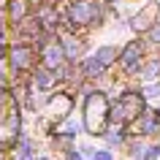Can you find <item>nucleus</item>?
<instances>
[{
  "label": "nucleus",
  "instance_id": "nucleus-4",
  "mask_svg": "<svg viewBox=\"0 0 160 160\" xmlns=\"http://www.w3.org/2000/svg\"><path fill=\"white\" fill-rule=\"evenodd\" d=\"M138 54H141V52H138V46H136V43H130V46L125 49V57H122V62H125V65H133Z\"/></svg>",
  "mask_w": 160,
  "mask_h": 160
},
{
  "label": "nucleus",
  "instance_id": "nucleus-5",
  "mask_svg": "<svg viewBox=\"0 0 160 160\" xmlns=\"http://www.w3.org/2000/svg\"><path fill=\"white\" fill-rule=\"evenodd\" d=\"M60 57H62V54H60V46H49V49H46V62H49V65H57Z\"/></svg>",
  "mask_w": 160,
  "mask_h": 160
},
{
  "label": "nucleus",
  "instance_id": "nucleus-8",
  "mask_svg": "<svg viewBox=\"0 0 160 160\" xmlns=\"http://www.w3.org/2000/svg\"><path fill=\"white\" fill-rule=\"evenodd\" d=\"M101 68H103V65H101V62H98V60H95V57H92V60H87V62H84V71H87V73H90V76H92L95 71H101Z\"/></svg>",
  "mask_w": 160,
  "mask_h": 160
},
{
  "label": "nucleus",
  "instance_id": "nucleus-14",
  "mask_svg": "<svg viewBox=\"0 0 160 160\" xmlns=\"http://www.w3.org/2000/svg\"><path fill=\"white\" fill-rule=\"evenodd\" d=\"M152 38H155V41H160V27L155 30V33H152Z\"/></svg>",
  "mask_w": 160,
  "mask_h": 160
},
{
  "label": "nucleus",
  "instance_id": "nucleus-13",
  "mask_svg": "<svg viewBox=\"0 0 160 160\" xmlns=\"http://www.w3.org/2000/svg\"><path fill=\"white\" fill-rule=\"evenodd\" d=\"M95 158H98V160H109L111 155H109V152H95Z\"/></svg>",
  "mask_w": 160,
  "mask_h": 160
},
{
  "label": "nucleus",
  "instance_id": "nucleus-2",
  "mask_svg": "<svg viewBox=\"0 0 160 160\" xmlns=\"http://www.w3.org/2000/svg\"><path fill=\"white\" fill-rule=\"evenodd\" d=\"M152 17H155V6H147V11H144V14H138V17L133 19V27H147Z\"/></svg>",
  "mask_w": 160,
  "mask_h": 160
},
{
  "label": "nucleus",
  "instance_id": "nucleus-1",
  "mask_svg": "<svg viewBox=\"0 0 160 160\" xmlns=\"http://www.w3.org/2000/svg\"><path fill=\"white\" fill-rule=\"evenodd\" d=\"M103 117H106V101H103L101 95H92L90 103H87V128L90 130H98Z\"/></svg>",
  "mask_w": 160,
  "mask_h": 160
},
{
  "label": "nucleus",
  "instance_id": "nucleus-7",
  "mask_svg": "<svg viewBox=\"0 0 160 160\" xmlns=\"http://www.w3.org/2000/svg\"><path fill=\"white\" fill-rule=\"evenodd\" d=\"M11 60H14V65H25L27 60H30V54H27V49H17L11 54Z\"/></svg>",
  "mask_w": 160,
  "mask_h": 160
},
{
  "label": "nucleus",
  "instance_id": "nucleus-12",
  "mask_svg": "<svg viewBox=\"0 0 160 160\" xmlns=\"http://www.w3.org/2000/svg\"><path fill=\"white\" fill-rule=\"evenodd\" d=\"M62 130H71V133H73V130H79V119H68L65 125H62Z\"/></svg>",
  "mask_w": 160,
  "mask_h": 160
},
{
  "label": "nucleus",
  "instance_id": "nucleus-6",
  "mask_svg": "<svg viewBox=\"0 0 160 160\" xmlns=\"http://www.w3.org/2000/svg\"><path fill=\"white\" fill-rule=\"evenodd\" d=\"M95 60H98L101 65H106V62H111V60H114V49H111V46H106V49H101V54H95Z\"/></svg>",
  "mask_w": 160,
  "mask_h": 160
},
{
  "label": "nucleus",
  "instance_id": "nucleus-9",
  "mask_svg": "<svg viewBox=\"0 0 160 160\" xmlns=\"http://www.w3.org/2000/svg\"><path fill=\"white\" fill-rule=\"evenodd\" d=\"M158 71H160V62H149V65H147V71H144V79H155V76H158Z\"/></svg>",
  "mask_w": 160,
  "mask_h": 160
},
{
  "label": "nucleus",
  "instance_id": "nucleus-11",
  "mask_svg": "<svg viewBox=\"0 0 160 160\" xmlns=\"http://www.w3.org/2000/svg\"><path fill=\"white\" fill-rule=\"evenodd\" d=\"M65 49H68L71 57H76V54H79V43H76V41H65Z\"/></svg>",
  "mask_w": 160,
  "mask_h": 160
},
{
  "label": "nucleus",
  "instance_id": "nucleus-10",
  "mask_svg": "<svg viewBox=\"0 0 160 160\" xmlns=\"http://www.w3.org/2000/svg\"><path fill=\"white\" fill-rule=\"evenodd\" d=\"M147 98H149V101H160V84L147 87Z\"/></svg>",
  "mask_w": 160,
  "mask_h": 160
},
{
  "label": "nucleus",
  "instance_id": "nucleus-3",
  "mask_svg": "<svg viewBox=\"0 0 160 160\" xmlns=\"http://www.w3.org/2000/svg\"><path fill=\"white\" fill-rule=\"evenodd\" d=\"M92 6H87V3H82V6H76L73 8V19H79V22H87V19H90V14H92Z\"/></svg>",
  "mask_w": 160,
  "mask_h": 160
}]
</instances>
